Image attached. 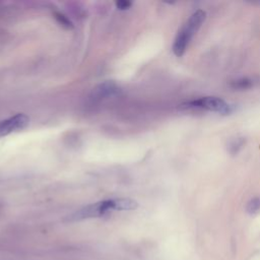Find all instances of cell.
Masks as SVG:
<instances>
[{"label": "cell", "mask_w": 260, "mask_h": 260, "mask_svg": "<svg viewBox=\"0 0 260 260\" xmlns=\"http://www.w3.org/2000/svg\"><path fill=\"white\" fill-rule=\"evenodd\" d=\"M246 211L251 215H254L260 212V196H255L247 202Z\"/></svg>", "instance_id": "7"}, {"label": "cell", "mask_w": 260, "mask_h": 260, "mask_svg": "<svg viewBox=\"0 0 260 260\" xmlns=\"http://www.w3.org/2000/svg\"><path fill=\"white\" fill-rule=\"evenodd\" d=\"M205 19L206 12L203 9H197L190 15L184 25L180 28L172 47L173 53L177 57H182L185 54L192 38L199 30Z\"/></svg>", "instance_id": "2"}, {"label": "cell", "mask_w": 260, "mask_h": 260, "mask_svg": "<svg viewBox=\"0 0 260 260\" xmlns=\"http://www.w3.org/2000/svg\"><path fill=\"white\" fill-rule=\"evenodd\" d=\"M184 109H197L205 110L208 112L217 113L220 115H230L233 112L232 106L225 102L223 99L214 95L201 96L189 102H186L182 105Z\"/></svg>", "instance_id": "3"}, {"label": "cell", "mask_w": 260, "mask_h": 260, "mask_svg": "<svg viewBox=\"0 0 260 260\" xmlns=\"http://www.w3.org/2000/svg\"><path fill=\"white\" fill-rule=\"evenodd\" d=\"M246 143V138L243 136H237L232 138L228 142V151L230 154L235 155L237 154L245 145Z\"/></svg>", "instance_id": "6"}, {"label": "cell", "mask_w": 260, "mask_h": 260, "mask_svg": "<svg viewBox=\"0 0 260 260\" xmlns=\"http://www.w3.org/2000/svg\"><path fill=\"white\" fill-rule=\"evenodd\" d=\"M138 206L137 202L130 198H115L95 202L82 207L81 209L75 211L69 216L70 221L82 220L92 217L103 216L111 211H121V210H133Z\"/></svg>", "instance_id": "1"}, {"label": "cell", "mask_w": 260, "mask_h": 260, "mask_svg": "<svg viewBox=\"0 0 260 260\" xmlns=\"http://www.w3.org/2000/svg\"><path fill=\"white\" fill-rule=\"evenodd\" d=\"M255 81L250 77H239L230 81L229 86L235 90H246L254 86Z\"/></svg>", "instance_id": "5"}, {"label": "cell", "mask_w": 260, "mask_h": 260, "mask_svg": "<svg viewBox=\"0 0 260 260\" xmlns=\"http://www.w3.org/2000/svg\"><path fill=\"white\" fill-rule=\"evenodd\" d=\"M29 123V118L24 114H16L6 120L0 122V136L8 135L24 129Z\"/></svg>", "instance_id": "4"}, {"label": "cell", "mask_w": 260, "mask_h": 260, "mask_svg": "<svg viewBox=\"0 0 260 260\" xmlns=\"http://www.w3.org/2000/svg\"><path fill=\"white\" fill-rule=\"evenodd\" d=\"M116 6H117L119 9H121V10L128 9V8L131 6V2H130V1H125V0L117 1V2H116Z\"/></svg>", "instance_id": "8"}]
</instances>
